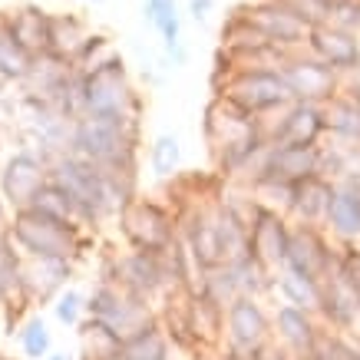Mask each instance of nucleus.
Here are the masks:
<instances>
[{
  "label": "nucleus",
  "instance_id": "1",
  "mask_svg": "<svg viewBox=\"0 0 360 360\" xmlns=\"http://www.w3.org/2000/svg\"><path fill=\"white\" fill-rule=\"evenodd\" d=\"M83 93H86V116L116 122V126L129 132L142 129V99L136 93V86H132L122 60L89 73Z\"/></svg>",
  "mask_w": 360,
  "mask_h": 360
},
{
  "label": "nucleus",
  "instance_id": "2",
  "mask_svg": "<svg viewBox=\"0 0 360 360\" xmlns=\"http://www.w3.org/2000/svg\"><path fill=\"white\" fill-rule=\"evenodd\" d=\"M11 238L27 258H66L73 262L83 251V225L50 219L37 208H20L11 221Z\"/></svg>",
  "mask_w": 360,
  "mask_h": 360
},
{
  "label": "nucleus",
  "instance_id": "3",
  "mask_svg": "<svg viewBox=\"0 0 360 360\" xmlns=\"http://www.w3.org/2000/svg\"><path fill=\"white\" fill-rule=\"evenodd\" d=\"M70 153L83 155L89 162L103 165L110 172H136V159H139V132H129L106 120H83L73 122V136H70Z\"/></svg>",
  "mask_w": 360,
  "mask_h": 360
},
{
  "label": "nucleus",
  "instance_id": "4",
  "mask_svg": "<svg viewBox=\"0 0 360 360\" xmlns=\"http://www.w3.org/2000/svg\"><path fill=\"white\" fill-rule=\"evenodd\" d=\"M219 77V73H215ZM215 93L229 96L251 116H264L295 103L291 89L284 83L278 66H245V70H225V79H215Z\"/></svg>",
  "mask_w": 360,
  "mask_h": 360
},
{
  "label": "nucleus",
  "instance_id": "5",
  "mask_svg": "<svg viewBox=\"0 0 360 360\" xmlns=\"http://www.w3.org/2000/svg\"><path fill=\"white\" fill-rule=\"evenodd\" d=\"M120 231L132 248L169 251L179 241V215L155 198L132 195L120 212Z\"/></svg>",
  "mask_w": 360,
  "mask_h": 360
},
{
  "label": "nucleus",
  "instance_id": "6",
  "mask_svg": "<svg viewBox=\"0 0 360 360\" xmlns=\"http://www.w3.org/2000/svg\"><path fill=\"white\" fill-rule=\"evenodd\" d=\"M106 278L120 281L126 291L139 295L142 301H153L155 295H162L169 288H179L172 248L169 251H146V248L126 251L122 258L112 262V271Z\"/></svg>",
  "mask_w": 360,
  "mask_h": 360
},
{
  "label": "nucleus",
  "instance_id": "7",
  "mask_svg": "<svg viewBox=\"0 0 360 360\" xmlns=\"http://www.w3.org/2000/svg\"><path fill=\"white\" fill-rule=\"evenodd\" d=\"M271 340V317L262 307V297L238 295L225 304V354L231 360H241L264 347Z\"/></svg>",
  "mask_w": 360,
  "mask_h": 360
},
{
  "label": "nucleus",
  "instance_id": "8",
  "mask_svg": "<svg viewBox=\"0 0 360 360\" xmlns=\"http://www.w3.org/2000/svg\"><path fill=\"white\" fill-rule=\"evenodd\" d=\"M86 317H96L103 324L116 328L126 338L132 330L146 328L149 321H155L149 301H142L139 295L126 291L120 281L112 278H103V281L93 288V295L86 297Z\"/></svg>",
  "mask_w": 360,
  "mask_h": 360
},
{
  "label": "nucleus",
  "instance_id": "9",
  "mask_svg": "<svg viewBox=\"0 0 360 360\" xmlns=\"http://www.w3.org/2000/svg\"><path fill=\"white\" fill-rule=\"evenodd\" d=\"M340 241H334L328 235V229L321 225H307V221H295L291 225V241H288V268L328 281L334 268H338Z\"/></svg>",
  "mask_w": 360,
  "mask_h": 360
},
{
  "label": "nucleus",
  "instance_id": "10",
  "mask_svg": "<svg viewBox=\"0 0 360 360\" xmlns=\"http://www.w3.org/2000/svg\"><path fill=\"white\" fill-rule=\"evenodd\" d=\"M264 142H321L328 136V116L321 103L295 99L281 110L258 116Z\"/></svg>",
  "mask_w": 360,
  "mask_h": 360
},
{
  "label": "nucleus",
  "instance_id": "11",
  "mask_svg": "<svg viewBox=\"0 0 360 360\" xmlns=\"http://www.w3.org/2000/svg\"><path fill=\"white\" fill-rule=\"evenodd\" d=\"M281 73H284V83L291 89L295 99H304V103H328L334 99L344 89V77H340L334 66L321 63L314 53L307 50H295L288 53V60L281 63Z\"/></svg>",
  "mask_w": 360,
  "mask_h": 360
},
{
  "label": "nucleus",
  "instance_id": "12",
  "mask_svg": "<svg viewBox=\"0 0 360 360\" xmlns=\"http://www.w3.org/2000/svg\"><path fill=\"white\" fill-rule=\"evenodd\" d=\"M241 11L248 13V20L264 33V40L278 50H288V53H295V50H304L307 46V27L301 17H297L284 0H255L248 7H241Z\"/></svg>",
  "mask_w": 360,
  "mask_h": 360
},
{
  "label": "nucleus",
  "instance_id": "13",
  "mask_svg": "<svg viewBox=\"0 0 360 360\" xmlns=\"http://www.w3.org/2000/svg\"><path fill=\"white\" fill-rule=\"evenodd\" d=\"M314 172H321V142H268L258 179H274V182L295 186Z\"/></svg>",
  "mask_w": 360,
  "mask_h": 360
},
{
  "label": "nucleus",
  "instance_id": "14",
  "mask_svg": "<svg viewBox=\"0 0 360 360\" xmlns=\"http://www.w3.org/2000/svg\"><path fill=\"white\" fill-rule=\"evenodd\" d=\"M288 241H291V215L274 212V208H258L248 225V251L271 271L284 268L288 262Z\"/></svg>",
  "mask_w": 360,
  "mask_h": 360
},
{
  "label": "nucleus",
  "instance_id": "15",
  "mask_svg": "<svg viewBox=\"0 0 360 360\" xmlns=\"http://www.w3.org/2000/svg\"><path fill=\"white\" fill-rule=\"evenodd\" d=\"M50 182V159L46 155H33V153H17L11 162L4 165V175H0V188H4V198L13 212L20 208H30L33 195Z\"/></svg>",
  "mask_w": 360,
  "mask_h": 360
},
{
  "label": "nucleus",
  "instance_id": "16",
  "mask_svg": "<svg viewBox=\"0 0 360 360\" xmlns=\"http://www.w3.org/2000/svg\"><path fill=\"white\" fill-rule=\"evenodd\" d=\"M307 53H314L321 63L334 66L340 77H347L360 66V33L338 27V23H317L307 33Z\"/></svg>",
  "mask_w": 360,
  "mask_h": 360
},
{
  "label": "nucleus",
  "instance_id": "17",
  "mask_svg": "<svg viewBox=\"0 0 360 360\" xmlns=\"http://www.w3.org/2000/svg\"><path fill=\"white\" fill-rule=\"evenodd\" d=\"M321 330H324L321 317L304 311V307H295V304H281L271 317V338L297 360L314 350Z\"/></svg>",
  "mask_w": 360,
  "mask_h": 360
},
{
  "label": "nucleus",
  "instance_id": "18",
  "mask_svg": "<svg viewBox=\"0 0 360 360\" xmlns=\"http://www.w3.org/2000/svg\"><path fill=\"white\" fill-rule=\"evenodd\" d=\"M324 229L340 245H360V175L338 179Z\"/></svg>",
  "mask_w": 360,
  "mask_h": 360
},
{
  "label": "nucleus",
  "instance_id": "19",
  "mask_svg": "<svg viewBox=\"0 0 360 360\" xmlns=\"http://www.w3.org/2000/svg\"><path fill=\"white\" fill-rule=\"evenodd\" d=\"M334 179L324 172H314L295 182V198H291V219L295 221H307V225H328V212L334 202Z\"/></svg>",
  "mask_w": 360,
  "mask_h": 360
},
{
  "label": "nucleus",
  "instance_id": "20",
  "mask_svg": "<svg viewBox=\"0 0 360 360\" xmlns=\"http://www.w3.org/2000/svg\"><path fill=\"white\" fill-rule=\"evenodd\" d=\"M73 271V264L66 258H27L23 264V297L37 301H53L66 288V278Z\"/></svg>",
  "mask_w": 360,
  "mask_h": 360
},
{
  "label": "nucleus",
  "instance_id": "21",
  "mask_svg": "<svg viewBox=\"0 0 360 360\" xmlns=\"http://www.w3.org/2000/svg\"><path fill=\"white\" fill-rule=\"evenodd\" d=\"M317 317H321L324 328L344 330V334H350L360 324V297L340 281L338 274H330L328 281H324V297H321Z\"/></svg>",
  "mask_w": 360,
  "mask_h": 360
},
{
  "label": "nucleus",
  "instance_id": "22",
  "mask_svg": "<svg viewBox=\"0 0 360 360\" xmlns=\"http://www.w3.org/2000/svg\"><path fill=\"white\" fill-rule=\"evenodd\" d=\"M186 317L188 334L195 347H219L225 338V307L215 304L208 295H186Z\"/></svg>",
  "mask_w": 360,
  "mask_h": 360
},
{
  "label": "nucleus",
  "instance_id": "23",
  "mask_svg": "<svg viewBox=\"0 0 360 360\" xmlns=\"http://www.w3.org/2000/svg\"><path fill=\"white\" fill-rule=\"evenodd\" d=\"M7 30L30 56L50 53V13L40 7H20L7 17Z\"/></svg>",
  "mask_w": 360,
  "mask_h": 360
},
{
  "label": "nucleus",
  "instance_id": "24",
  "mask_svg": "<svg viewBox=\"0 0 360 360\" xmlns=\"http://www.w3.org/2000/svg\"><path fill=\"white\" fill-rule=\"evenodd\" d=\"M89 37H93V30L86 27L83 17H77V13H50V53L56 60L73 63L83 53V46L89 44Z\"/></svg>",
  "mask_w": 360,
  "mask_h": 360
},
{
  "label": "nucleus",
  "instance_id": "25",
  "mask_svg": "<svg viewBox=\"0 0 360 360\" xmlns=\"http://www.w3.org/2000/svg\"><path fill=\"white\" fill-rule=\"evenodd\" d=\"M274 291L281 295L284 304H295V307H304L311 314L321 311V297H324V281L317 278H307V274L295 271V268H278L274 271Z\"/></svg>",
  "mask_w": 360,
  "mask_h": 360
},
{
  "label": "nucleus",
  "instance_id": "26",
  "mask_svg": "<svg viewBox=\"0 0 360 360\" xmlns=\"http://www.w3.org/2000/svg\"><path fill=\"white\" fill-rule=\"evenodd\" d=\"M120 360H172V340L159 321H149L146 328L126 334Z\"/></svg>",
  "mask_w": 360,
  "mask_h": 360
},
{
  "label": "nucleus",
  "instance_id": "27",
  "mask_svg": "<svg viewBox=\"0 0 360 360\" xmlns=\"http://www.w3.org/2000/svg\"><path fill=\"white\" fill-rule=\"evenodd\" d=\"M122 334L96 317H83L79 324V347L83 360H120L122 357Z\"/></svg>",
  "mask_w": 360,
  "mask_h": 360
},
{
  "label": "nucleus",
  "instance_id": "28",
  "mask_svg": "<svg viewBox=\"0 0 360 360\" xmlns=\"http://www.w3.org/2000/svg\"><path fill=\"white\" fill-rule=\"evenodd\" d=\"M324 116H328V132L334 139L357 142L360 146V99L350 96L347 89H340L334 99L324 103Z\"/></svg>",
  "mask_w": 360,
  "mask_h": 360
},
{
  "label": "nucleus",
  "instance_id": "29",
  "mask_svg": "<svg viewBox=\"0 0 360 360\" xmlns=\"http://www.w3.org/2000/svg\"><path fill=\"white\" fill-rule=\"evenodd\" d=\"M142 20L159 30L165 50L182 44V17H179L175 0H142Z\"/></svg>",
  "mask_w": 360,
  "mask_h": 360
},
{
  "label": "nucleus",
  "instance_id": "30",
  "mask_svg": "<svg viewBox=\"0 0 360 360\" xmlns=\"http://www.w3.org/2000/svg\"><path fill=\"white\" fill-rule=\"evenodd\" d=\"M13 295L23 297V262L11 235H0V301L11 304Z\"/></svg>",
  "mask_w": 360,
  "mask_h": 360
},
{
  "label": "nucleus",
  "instance_id": "31",
  "mask_svg": "<svg viewBox=\"0 0 360 360\" xmlns=\"http://www.w3.org/2000/svg\"><path fill=\"white\" fill-rule=\"evenodd\" d=\"M33 60L27 50H23L13 33L7 30V20H0V77L4 79H27L33 70Z\"/></svg>",
  "mask_w": 360,
  "mask_h": 360
},
{
  "label": "nucleus",
  "instance_id": "32",
  "mask_svg": "<svg viewBox=\"0 0 360 360\" xmlns=\"http://www.w3.org/2000/svg\"><path fill=\"white\" fill-rule=\"evenodd\" d=\"M30 208H37V212H44V215H50V219H60V221H73V225H83L79 221V212L77 205H73V198L66 195L63 188L56 186L53 179L46 182L37 195H33Z\"/></svg>",
  "mask_w": 360,
  "mask_h": 360
},
{
  "label": "nucleus",
  "instance_id": "33",
  "mask_svg": "<svg viewBox=\"0 0 360 360\" xmlns=\"http://www.w3.org/2000/svg\"><path fill=\"white\" fill-rule=\"evenodd\" d=\"M116 60H122L120 46L112 44L106 33H93V37H89V44L83 46V53L73 60V66H77L83 77H89V73H96V70H103V66L116 63Z\"/></svg>",
  "mask_w": 360,
  "mask_h": 360
},
{
  "label": "nucleus",
  "instance_id": "34",
  "mask_svg": "<svg viewBox=\"0 0 360 360\" xmlns=\"http://www.w3.org/2000/svg\"><path fill=\"white\" fill-rule=\"evenodd\" d=\"M149 165H153V172L159 179H169V175L179 172V165H182V142L175 132H162V136H155L153 146H149Z\"/></svg>",
  "mask_w": 360,
  "mask_h": 360
},
{
  "label": "nucleus",
  "instance_id": "35",
  "mask_svg": "<svg viewBox=\"0 0 360 360\" xmlns=\"http://www.w3.org/2000/svg\"><path fill=\"white\" fill-rule=\"evenodd\" d=\"M20 344L23 354L30 360H44L50 350H53V338H50V328H46L44 317H30L20 330Z\"/></svg>",
  "mask_w": 360,
  "mask_h": 360
},
{
  "label": "nucleus",
  "instance_id": "36",
  "mask_svg": "<svg viewBox=\"0 0 360 360\" xmlns=\"http://www.w3.org/2000/svg\"><path fill=\"white\" fill-rule=\"evenodd\" d=\"M53 314L66 328H79L83 317H86V297L79 295L77 288H63V291L53 297Z\"/></svg>",
  "mask_w": 360,
  "mask_h": 360
},
{
  "label": "nucleus",
  "instance_id": "37",
  "mask_svg": "<svg viewBox=\"0 0 360 360\" xmlns=\"http://www.w3.org/2000/svg\"><path fill=\"white\" fill-rule=\"evenodd\" d=\"M334 274H338L340 281L347 284L350 291L360 297V245H340Z\"/></svg>",
  "mask_w": 360,
  "mask_h": 360
},
{
  "label": "nucleus",
  "instance_id": "38",
  "mask_svg": "<svg viewBox=\"0 0 360 360\" xmlns=\"http://www.w3.org/2000/svg\"><path fill=\"white\" fill-rule=\"evenodd\" d=\"M186 11H188V20L202 27V23H208V13L215 11V0H188Z\"/></svg>",
  "mask_w": 360,
  "mask_h": 360
},
{
  "label": "nucleus",
  "instance_id": "39",
  "mask_svg": "<svg viewBox=\"0 0 360 360\" xmlns=\"http://www.w3.org/2000/svg\"><path fill=\"white\" fill-rule=\"evenodd\" d=\"M344 89H347L350 96L360 99V66L354 70V73H347V77H344Z\"/></svg>",
  "mask_w": 360,
  "mask_h": 360
},
{
  "label": "nucleus",
  "instance_id": "40",
  "mask_svg": "<svg viewBox=\"0 0 360 360\" xmlns=\"http://www.w3.org/2000/svg\"><path fill=\"white\" fill-rule=\"evenodd\" d=\"M44 360H73V354H66V350H50Z\"/></svg>",
  "mask_w": 360,
  "mask_h": 360
},
{
  "label": "nucleus",
  "instance_id": "41",
  "mask_svg": "<svg viewBox=\"0 0 360 360\" xmlns=\"http://www.w3.org/2000/svg\"><path fill=\"white\" fill-rule=\"evenodd\" d=\"M301 360H324V357H321L317 350H311V354H304V357H301Z\"/></svg>",
  "mask_w": 360,
  "mask_h": 360
},
{
  "label": "nucleus",
  "instance_id": "42",
  "mask_svg": "<svg viewBox=\"0 0 360 360\" xmlns=\"http://www.w3.org/2000/svg\"><path fill=\"white\" fill-rule=\"evenodd\" d=\"M83 4H103V0H83Z\"/></svg>",
  "mask_w": 360,
  "mask_h": 360
},
{
  "label": "nucleus",
  "instance_id": "43",
  "mask_svg": "<svg viewBox=\"0 0 360 360\" xmlns=\"http://www.w3.org/2000/svg\"><path fill=\"white\" fill-rule=\"evenodd\" d=\"M357 360H360V350H357Z\"/></svg>",
  "mask_w": 360,
  "mask_h": 360
},
{
  "label": "nucleus",
  "instance_id": "44",
  "mask_svg": "<svg viewBox=\"0 0 360 360\" xmlns=\"http://www.w3.org/2000/svg\"><path fill=\"white\" fill-rule=\"evenodd\" d=\"M0 360H4V357H0Z\"/></svg>",
  "mask_w": 360,
  "mask_h": 360
}]
</instances>
